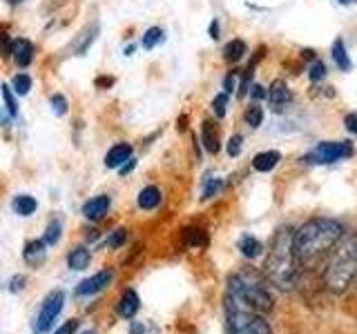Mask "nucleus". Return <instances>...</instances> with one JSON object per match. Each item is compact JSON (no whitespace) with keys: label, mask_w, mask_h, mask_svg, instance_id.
Wrapping results in <instances>:
<instances>
[{"label":"nucleus","mask_w":357,"mask_h":334,"mask_svg":"<svg viewBox=\"0 0 357 334\" xmlns=\"http://www.w3.org/2000/svg\"><path fill=\"white\" fill-rule=\"evenodd\" d=\"M344 237V225L333 218H310L293 237V248L299 263H312L321 259Z\"/></svg>","instance_id":"nucleus-1"},{"label":"nucleus","mask_w":357,"mask_h":334,"mask_svg":"<svg viewBox=\"0 0 357 334\" xmlns=\"http://www.w3.org/2000/svg\"><path fill=\"white\" fill-rule=\"evenodd\" d=\"M293 237L295 234L286 230H279L277 237L268 250V259H266V276L271 278L275 285L282 289H290L295 285V276H297V254L293 248Z\"/></svg>","instance_id":"nucleus-2"},{"label":"nucleus","mask_w":357,"mask_h":334,"mask_svg":"<svg viewBox=\"0 0 357 334\" xmlns=\"http://www.w3.org/2000/svg\"><path fill=\"white\" fill-rule=\"evenodd\" d=\"M226 299L234 301V303L245 305L255 312H271L275 305V296L268 289L266 281L257 272H237L228 278V294Z\"/></svg>","instance_id":"nucleus-3"},{"label":"nucleus","mask_w":357,"mask_h":334,"mask_svg":"<svg viewBox=\"0 0 357 334\" xmlns=\"http://www.w3.org/2000/svg\"><path fill=\"white\" fill-rule=\"evenodd\" d=\"M324 278L335 292H344L353 281H357V237H351L342 243Z\"/></svg>","instance_id":"nucleus-4"},{"label":"nucleus","mask_w":357,"mask_h":334,"mask_svg":"<svg viewBox=\"0 0 357 334\" xmlns=\"http://www.w3.org/2000/svg\"><path fill=\"white\" fill-rule=\"evenodd\" d=\"M226 326L230 334H273L271 323L261 312L239 305L230 299H226Z\"/></svg>","instance_id":"nucleus-5"},{"label":"nucleus","mask_w":357,"mask_h":334,"mask_svg":"<svg viewBox=\"0 0 357 334\" xmlns=\"http://www.w3.org/2000/svg\"><path fill=\"white\" fill-rule=\"evenodd\" d=\"M353 156V143L349 141H326V143H319L315 145L304 159V163L308 165H331V163H337L344 159H351Z\"/></svg>","instance_id":"nucleus-6"},{"label":"nucleus","mask_w":357,"mask_h":334,"mask_svg":"<svg viewBox=\"0 0 357 334\" xmlns=\"http://www.w3.org/2000/svg\"><path fill=\"white\" fill-rule=\"evenodd\" d=\"M63 305H65V292H61V289H56V292H52L47 299L43 301L40 312L36 315V319H33V332H36V334L50 332V328L54 326L56 317L61 315Z\"/></svg>","instance_id":"nucleus-7"},{"label":"nucleus","mask_w":357,"mask_h":334,"mask_svg":"<svg viewBox=\"0 0 357 334\" xmlns=\"http://www.w3.org/2000/svg\"><path fill=\"white\" fill-rule=\"evenodd\" d=\"M114 281V272L112 270H100L96 272L94 276L85 278V281L78 283L76 287V296H94L98 292H103V289Z\"/></svg>","instance_id":"nucleus-8"},{"label":"nucleus","mask_w":357,"mask_h":334,"mask_svg":"<svg viewBox=\"0 0 357 334\" xmlns=\"http://www.w3.org/2000/svg\"><path fill=\"white\" fill-rule=\"evenodd\" d=\"M290 98H293L290 96V89L282 78H277V81H273L271 87H268V105H271L275 111L284 109L290 103Z\"/></svg>","instance_id":"nucleus-9"},{"label":"nucleus","mask_w":357,"mask_h":334,"mask_svg":"<svg viewBox=\"0 0 357 334\" xmlns=\"http://www.w3.org/2000/svg\"><path fill=\"white\" fill-rule=\"evenodd\" d=\"M109 205H112V198L107 194L94 196V198H89L87 203L83 205V216L87 221H100V218L107 214Z\"/></svg>","instance_id":"nucleus-10"},{"label":"nucleus","mask_w":357,"mask_h":334,"mask_svg":"<svg viewBox=\"0 0 357 334\" xmlns=\"http://www.w3.org/2000/svg\"><path fill=\"white\" fill-rule=\"evenodd\" d=\"M22 259H25V263L31 267L43 265L45 259H47V243L45 241H29L25 245V250H22Z\"/></svg>","instance_id":"nucleus-11"},{"label":"nucleus","mask_w":357,"mask_h":334,"mask_svg":"<svg viewBox=\"0 0 357 334\" xmlns=\"http://www.w3.org/2000/svg\"><path fill=\"white\" fill-rule=\"evenodd\" d=\"M11 58L16 61L18 67H29L33 61V45L27 38H16L11 42Z\"/></svg>","instance_id":"nucleus-12"},{"label":"nucleus","mask_w":357,"mask_h":334,"mask_svg":"<svg viewBox=\"0 0 357 334\" xmlns=\"http://www.w3.org/2000/svg\"><path fill=\"white\" fill-rule=\"evenodd\" d=\"M132 159V145L128 143H119L114 145L107 156H105V167H109V170H121L123 165H126V161Z\"/></svg>","instance_id":"nucleus-13"},{"label":"nucleus","mask_w":357,"mask_h":334,"mask_svg":"<svg viewBox=\"0 0 357 334\" xmlns=\"http://www.w3.org/2000/svg\"><path fill=\"white\" fill-rule=\"evenodd\" d=\"M139 308H141V299H139V294L134 292V289H126V292L121 294V299H119V315L123 317V319H132L134 315L139 312Z\"/></svg>","instance_id":"nucleus-14"},{"label":"nucleus","mask_w":357,"mask_h":334,"mask_svg":"<svg viewBox=\"0 0 357 334\" xmlns=\"http://www.w3.org/2000/svg\"><path fill=\"white\" fill-rule=\"evenodd\" d=\"M199 143H204V148H206V152H210V154H217L219 152V132H217V127L212 125L210 120H206L204 125H201V138H199Z\"/></svg>","instance_id":"nucleus-15"},{"label":"nucleus","mask_w":357,"mask_h":334,"mask_svg":"<svg viewBox=\"0 0 357 334\" xmlns=\"http://www.w3.org/2000/svg\"><path fill=\"white\" fill-rule=\"evenodd\" d=\"M161 189L159 187H154V185H148V187H143L141 192H139V198H137V203L141 209H154V207H159L161 205Z\"/></svg>","instance_id":"nucleus-16"},{"label":"nucleus","mask_w":357,"mask_h":334,"mask_svg":"<svg viewBox=\"0 0 357 334\" xmlns=\"http://www.w3.org/2000/svg\"><path fill=\"white\" fill-rule=\"evenodd\" d=\"M282 161V154L271 150V152H261V154H257L255 159H252V167L257 172H271L277 167V163Z\"/></svg>","instance_id":"nucleus-17"},{"label":"nucleus","mask_w":357,"mask_h":334,"mask_svg":"<svg viewBox=\"0 0 357 334\" xmlns=\"http://www.w3.org/2000/svg\"><path fill=\"white\" fill-rule=\"evenodd\" d=\"M239 250H241V254L245 256V259H257V256L264 254V245H261L259 239L245 234V237H241V241H239Z\"/></svg>","instance_id":"nucleus-18"},{"label":"nucleus","mask_w":357,"mask_h":334,"mask_svg":"<svg viewBox=\"0 0 357 334\" xmlns=\"http://www.w3.org/2000/svg\"><path fill=\"white\" fill-rule=\"evenodd\" d=\"M11 207H14V212L18 216H31L33 212H36L38 203H36V198L29 196V194H18L14 198V203H11Z\"/></svg>","instance_id":"nucleus-19"},{"label":"nucleus","mask_w":357,"mask_h":334,"mask_svg":"<svg viewBox=\"0 0 357 334\" xmlns=\"http://www.w3.org/2000/svg\"><path fill=\"white\" fill-rule=\"evenodd\" d=\"M333 61L342 72H351L353 70V61L349 58V54H346V45H344L342 38H337L333 42Z\"/></svg>","instance_id":"nucleus-20"},{"label":"nucleus","mask_w":357,"mask_h":334,"mask_svg":"<svg viewBox=\"0 0 357 334\" xmlns=\"http://www.w3.org/2000/svg\"><path fill=\"white\" fill-rule=\"evenodd\" d=\"M89 259H92V254H89L87 248H74L70 256H67V265H70V270L81 272L89 265Z\"/></svg>","instance_id":"nucleus-21"},{"label":"nucleus","mask_w":357,"mask_h":334,"mask_svg":"<svg viewBox=\"0 0 357 334\" xmlns=\"http://www.w3.org/2000/svg\"><path fill=\"white\" fill-rule=\"evenodd\" d=\"M245 54H248V47H245V42L239 38L230 40L226 47H223V58H226L228 63H239Z\"/></svg>","instance_id":"nucleus-22"},{"label":"nucleus","mask_w":357,"mask_h":334,"mask_svg":"<svg viewBox=\"0 0 357 334\" xmlns=\"http://www.w3.org/2000/svg\"><path fill=\"white\" fill-rule=\"evenodd\" d=\"M185 241H188L190 248L201 250V248H206V245H208V234L204 230H199V228H188L185 230Z\"/></svg>","instance_id":"nucleus-23"},{"label":"nucleus","mask_w":357,"mask_h":334,"mask_svg":"<svg viewBox=\"0 0 357 334\" xmlns=\"http://www.w3.org/2000/svg\"><path fill=\"white\" fill-rule=\"evenodd\" d=\"M161 40H163V29H161V27H150L148 31L143 33L141 47H143V49H154Z\"/></svg>","instance_id":"nucleus-24"},{"label":"nucleus","mask_w":357,"mask_h":334,"mask_svg":"<svg viewBox=\"0 0 357 334\" xmlns=\"http://www.w3.org/2000/svg\"><path fill=\"white\" fill-rule=\"evenodd\" d=\"M245 122H248L252 129H257L264 122V109L257 103H252L248 109H245Z\"/></svg>","instance_id":"nucleus-25"},{"label":"nucleus","mask_w":357,"mask_h":334,"mask_svg":"<svg viewBox=\"0 0 357 334\" xmlns=\"http://www.w3.org/2000/svg\"><path fill=\"white\" fill-rule=\"evenodd\" d=\"M221 187H223V181L221 178H206L204 181V192H201V198L204 200H208V198H212V196H217L219 192H221Z\"/></svg>","instance_id":"nucleus-26"},{"label":"nucleus","mask_w":357,"mask_h":334,"mask_svg":"<svg viewBox=\"0 0 357 334\" xmlns=\"http://www.w3.org/2000/svg\"><path fill=\"white\" fill-rule=\"evenodd\" d=\"M96 33H98V22H94V25H92V29H85L83 31V42L81 45H76V54L78 56H83L87 49H89V45H92L94 42V38H96Z\"/></svg>","instance_id":"nucleus-27"},{"label":"nucleus","mask_w":357,"mask_h":334,"mask_svg":"<svg viewBox=\"0 0 357 334\" xmlns=\"http://www.w3.org/2000/svg\"><path fill=\"white\" fill-rule=\"evenodd\" d=\"M61 232H63V225H61V221H52L47 230H45V237L43 241L47 243V245H56L61 241Z\"/></svg>","instance_id":"nucleus-28"},{"label":"nucleus","mask_w":357,"mask_h":334,"mask_svg":"<svg viewBox=\"0 0 357 334\" xmlns=\"http://www.w3.org/2000/svg\"><path fill=\"white\" fill-rule=\"evenodd\" d=\"M228 98H230V94L221 92V94H217V96H215V100H212V111H215V116H217V118H223V116H226Z\"/></svg>","instance_id":"nucleus-29"},{"label":"nucleus","mask_w":357,"mask_h":334,"mask_svg":"<svg viewBox=\"0 0 357 334\" xmlns=\"http://www.w3.org/2000/svg\"><path fill=\"white\" fill-rule=\"evenodd\" d=\"M126 241H128V230H126V228H119V230H114V232L109 234L105 243H107V248H112V250H119L121 245L126 243Z\"/></svg>","instance_id":"nucleus-30"},{"label":"nucleus","mask_w":357,"mask_h":334,"mask_svg":"<svg viewBox=\"0 0 357 334\" xmlns=\"http://www.w3.org/2000/svg\"><path fill=\"white\" fill-rule=\"evenodd\" d=\"M29 89H31V78L27 74H16L14 76V92L18 96H25Z\"/></svg>","instance_id":"nucleus-31"},{"label":"nucleus","mask_w":357,"mask_h":334,"mask_svg":"<svg viewBox=\"0 0 357 334\" xmlns=\"http://www.w3.org/2000/svg\"><path fill=\"white\" fill-rule=\"evenodd\" d=\"M3 100H5V107H7V114L9 116H18V103L14 94H11V87L3 85Z\"/></svg>","instance_id":"nucleus-32"},{"label":"nucleus","mask_w":357,"mask_h":334,"mask_svg":"<svg viewBox=\"0 0 357 334\" xmlns=\"http://www.w3.org/2000/svg\"><path fill=\"white\" fill-rule=\"evenodd\" d=\"M308 78L312 83H319V81H324L326 78V65H324L321 61H315L310 65V70H308Z\"/></svg>","instance_id":"nucleus-33"},{"label":"nucleus","mask_w":357,"mask_h":334,"mask_svg":"<svg viewBox=\"0 0 357 334\" xmlns=\"http://www.w3.org/2000/svg\"><path fill=\"white\" fill-rule=\"evenodd\" d=\"M52 109H54L59 116H65V114H67V98H65L63 94H54V96H52Z\"/></svg>","instance_id":"nucleus-34"},{"label":"nucleus","mask_w":357,"mask_h":334,"mask_svg":"<svg viewBox=\"0 0 357 334\" xmlns=\"http://www.w3.org/2000/svg\"><path fill=\"white\" fill-rule=\"evenodd\" d=\"M241 145H243L241 134H234V136H230V141H228V154L230 156H239L241 154Z\"/></svg>","instance_id":"nucleus-35"},{"label":"nucleus","mask_w":357,"mask_h":334,"mask_svg":"<svg viewBox=\"0 0 357 334\" xmlns=\"http://www.w3.org/2000/svg\"><path fill=\"white\" fill-rule=\"evenodd\" d=\"M76 330H78V321L72 319V321L63 323V326H61L59 330H56L54 334H76Z\"/></svg>","instance_id":"nucleus-36"},{"label":"nucleus","mask_w":357,"mask_h":334,"mask_svg":"<svg viewBox=\"0 0 357 334\" xmlns=\"http://www.w3.org/2000/svg\"><path fill=\"white\" fill-rule=\"evenodd\" d=\"M344 125L346 129H349L351 134H357V111H353V114H349L344 118Z\"/></svg>","instance_id":"nucleus-37"},{"label":"nucleus","mask_w":357,"mask_h":334,"mask_svg":"<svg viewBox=\"0 0 357 334\" xmlns=\"http://www.w3.org/2000/svg\"><path fill=\"white\" fill-rule=\"evenodd\" d=\"M234 87H237V78H234L232 74H228L226 78H223V92L226 94H232Z\"/></svg>","instance_id":"nucleus-38"},{"label":"nucleus","mask_w":357,"mask_h":334,"mask_svg":"<svg viewBox=\"0 0 357 334\" xmlns=\"http://www.w3.org/2000/svg\"><path fill=\"white\" fill-rule=\"evenodd\" d=\"M25 281H27V278L25 276H14V278H11V285H9V289H11V292H18V289H22V287H25Z\"/></svg>","instance_id":"nucleus-39"},{"label":"nucleus","mask_w":357,"mask_h":334,"mask_svg":"<svg viewBox=\"0 0 357 334\" xmlns=\"http://www.w3.org/2000/svg\"><path fill=\"white\" fill-rule=\"evenodd\" d=\"M250 96H252L255 100H261V98H268V92H266V89H264L261 85H252Z\"/></svg>","instance_id":"nucleus-40"},{"label":"nucleus","mask_w":357,"mask_h":334,"mask_svg":"<svg viewBox=\"0 0 357 334\" xmlns=\"http://www.w3.org/2000/svg\"><path fill=\"white\" fill-rule=\"evenodd\" d=\"M219 31H221V27H219V18H215L210 22V38L212 40H217L219 38Z\"/></svg>","instance_id":"nucleus-41"},{"label":"nucleus","mask_w":357,"mask_h":334,"mask_svg":"<svg viewBox=\"0 0 357 334\" xmlns=\"http://www.w3.org/2000/svg\"><path fill=\"white\" fill-rule=\"evenodd\" d=\"M134 167H137V159H130V161L119 170V174H121V176H126V174H130V172L134 170Z\"/></svg>","instance_id":"nucleus-42"},{"label":"nucleus","mask_w":357,"mask_h":334,"mask_svg":"<svg viewBox=\"0 0 357 334\" xmlns=\"http://www.w3.org/2000/svg\"><path fill=\"white\" fill-rule=\"evenodd\" d=\"M130 334H145V328H143V323L134 321L132 326H130Z\"/></svg>","instance_id":"nucleus-43"},{"label":"nucleus","mask_w":357,"mask_h":334,"mask_svg":"<svg viewBox=\"0 0 357 334\" xmlns=\"http://www.w3.org/2000/svg\"><path fill=\"white\" fill-rule=\"evenodd\" d=\"M112 83H114V78H98V81H96V87H109Z\"/></svg>","instance_id":"nucleus-44"},{"label":"nucleus","mask_w":357,"mask_h":334,"mask_svg":"<svg viewBox=\"0 0 357 334\" xmlns=\"http://www.w3.org/2000/svg\"><path fill=\"white\" fill-rule=\"evenodd\" d=\"M9 5H20V3H25V0H7Z\"/></svg>","instance_id":"nucleus-45"},{"label":"nucleus","mask_w":357,"mask_h":334,"mask_svg":"<svg viewBox=\"0 0 357 334\" xmlns=\"http://www.w3.org/2000/svg\"><path fill=\"white\" fill-rule=\"evenodd\" d=\"M342 5H351V3H355V0H340Z\"/></svg>","instance_id":"nucleus-46"},{"label":"nucleus","mask_w":357,"mask_h":334,"mask_svg":"<svg viewBox=\"0 0 357 334\" xmlns=\"http://www.w3.org/2000/svg\"><path fill=\"white\" fill-rule=\"evenodd\" d=\"M85 334H94V332H85Z\"/></svg>","instance_id":"nucleus-47"}]
</instances>
